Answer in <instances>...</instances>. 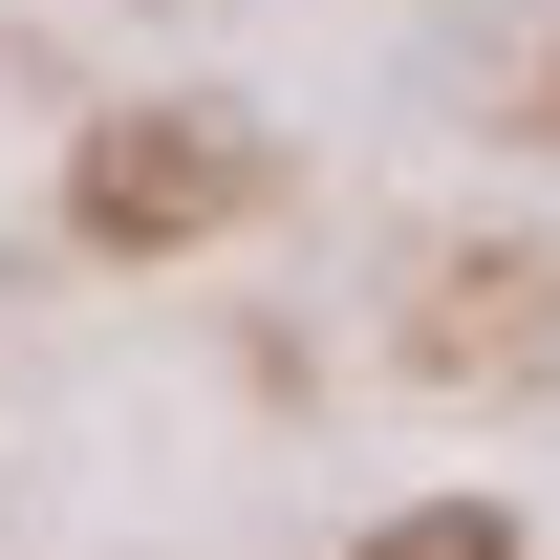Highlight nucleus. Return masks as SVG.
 Here are the masks:
<instances>
[{
	"label": "nucleus",
	"instance_id": "obj_1",
	"mask_svg": "<svg viewBox=\"0 0 560 560\" xmlns=\"http://www.w3.org/2000/svg\"><path fill=\"white\" fill-rule=\"evenodd\" d=\"M259 215H280V130L237 86H130V108L66 130V237L86 259H215Z\"/></svg>",
	"mask_w": 560,
	"mask_h": 560
},
{
	"label": "nucleus",
	"instance_id": "obj_2",
	"mask_svg": "<svg viewBox=\"0 0 560 560\" xmlns=\"http://www.w3.org/2000/svg\"><path fill=\"white\" fill-rule=\"evenodd\" d=\"M346 560H517V495H388Z\"/></svg>",
	"mask_w": 560,
	"mask_h": 560
}]
</instances>
